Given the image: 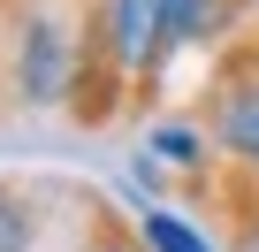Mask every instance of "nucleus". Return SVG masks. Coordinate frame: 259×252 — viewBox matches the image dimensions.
<instances>
[{
    "mask_svg": "<svg viewBox=\"0 0 259 252\" xmlns=\"http://www.w3.org/2000/svg\"><path fill=\"white\" fill-rule=\"evenodd\" d=\"M153 146H160V153H168V161H198V138H191V130H160V138H153Z\"/></svg>",
    "mask_w": 259,
    "mask_h": 252,
    "instance_id": "7",
    "label": "nucleus"
},
{
    "mask_svg": "<svg viewBox=\"0 0 259 252\" xmlns=\"http://www.w3.org/2000/svg\"><path fill=\"white\" fill-rule=\"evenodd\" d=\"M145 244H153V252H206V237H198L183 214H145Z\"/></svg>",
    "mask_w": 259,
    "mask_h": 252,
    "instance_id": "4",
    "label": "nucleus"
},
{
    "mask_svg": "<svg viewBox=\"0 0 259 252\" xmlns=\"http://www.w3.org/2000/svg\"><path fill=\"white\" fill-rule=\"evenodd\" d=\"M251 8V0H176V23H168V39L176 46H213V39H229V23Z\"/></svg>",
    "mask_w": 259,
    "mask_h": 252,
    "instance_id": "3",
    "label": "nucleus"
},
{
    "mask_svg": "<svg viewBox=\"0 0 259 252\" xmlns=\"http://www.w3.org/2000/svg\"><path fill=\"white\" fill-rule=\"evenodd\" d=\"M107 8H114V46H122L130 77H145V84H153L160 54L176 46V39H168V23H176V0H107Z\"/></svg>",
    "mask_w": 259,
    "mask_h": 252,
    "instance_id": "2",
    "label": "nucleus"
},
{
    "mask_svg": "<svg viewBox=\"0 0 259 252\" xmlns=\"http://www.w3.org/2000/svg\"><path fill=\"white\" fill-rule=\"evenodd\" d=\"M23 237H31V206L16 191H0V252H23Z\"/></svg>",
    "mask_w": 259,
    "mask_h": 252,
    "instance_id": "5",
    "label": "nucleus"
},
{
    "mask_svg": "<svg viewBox=\"0 0 259 252\" xmlns=\"http://www.w3.org/2000/svg\"><path fill=\"white\" fill-rule=\"evenodd\" d=\"M92 214H99V237H92V252H145V244L130 237V229H122V222H114L107 206H92Z\"/></svg>",
    "mask_w": 259,
    "mask_h": 252,
    "instance_id": "6",
    "label": "nucleus"
},
{
    "mask_svg": "<svg viewBox=\"0 0 259 252\" xmlns=\"http://www.w3.org/2000/svg\"><path fill=\"white\" fill-rule=\"evenodd\" d=\"M236 244H244V252H259V206L244 214V229H236Z\"/></svg>",
    "mask_w": 259,
    "mask_h": 252,
    "instance_id": "8",
    "label": "nucleus"
},
{
    "mask_svg": "<svg viewBox=\"0 0 259 252\" xmlns=\"http://www.w3.org/2000/svg\"><path fill=\"white\" fill-rule=\"evenodd\" d=\"M213 138L259 168V39H244L213 84Z\"/></svg>",
    "mask_w": 259,
    "mask_h": 252,
    "instance_id": "1",
    "label": "nucleus"
}]
</instances>
